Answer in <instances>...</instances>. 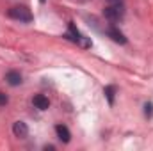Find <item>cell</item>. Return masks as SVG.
Instances as JSON below:
<instances>
[{"label":"cell","mask_w":153,"mask_h":151,"mask_svg":"<svg viewBox=\"0 0 153 151\" xmlns=\"http://www.w3.org/2000/svg\"><path fill=\"white\" fill-rule=\"evenodd\" d=\"M144 115H146V117H152L153 115V105L152 103H146V105H144Z\"/></svg>","instance_id":"30bf717a"},{"label":"cell","mask_w":153,"mask_h":151,"mask_svg":"<svg viewBox=\"0 0 153 151\" xmlns=\"http://www.w3.org/2000/svg\"><path fill=\"white\" fill-rule=\"evenodd\" d=\"M7 101H9V98H7V94H4V93L0 91V107H4V105H7Z\"/></svg>","instance_id":"8fae6325"},{"label":"cell","mask_w":153,"mask_h":151,"mask_svg":"<svg viewBox=\"0 0 153 151\" xmlns=\"http://www.w3.org/2000/svg\"><path fill=\"white\" fill-rule=\"evenodd\" d=\"M13 133H14V137H18V139H25V137L29 135V126H27L23 121H14V123H13Z\"/></svg>","instance_id":"277c9868"},{"label":"cell","mask_w":153,"mask_h":151,"mask_svg":"<svg viewBox=\"0 0 153 151\" xmlns=\"http://www.w3.org/2000/svg\"><path fill=\"white\" fill-rule=\"evenodd\" d=\"M32 103H34V107L39 109V110H46V109L50 107V100H48L45 94H36V96L32 98Z\"/></svg>","instance_id":"8992f818"},{"label":"cell","mask_w":153,"mask_h":151,"mask_svg":"<svg viewBox=\"0 0 153 151\" xmlns=\"http://www.w3.org/2000/svg\"><path fill=\"white\" fill-rule=\"evenodd\" d=\"M5 82L9 84V85H13V87H16V85H20L23 80H22V75H20V71H7V75H5Z\"/></svg>","instance_id":"52a82bcc"},{"label":"cell","mask_w":153,"mask_h":151,"mask_svg":"<svg viewBox=\"0 0 153 151\" xmlns=\"http://www.w3.org/2000/svg\"><path fill=\"white\" fill-rule=\"evenodd\" d=\"M7 16L20 21V23H30L32 21V13L25 7V5H14L7 11Z\"/></svg>","instance_id":"6da1fadb"},{"label":"cell","mask_w":153,"mask_h":151,"mask_svg":"<svg viewBox=\"0 0 153 151\" xmlns=\"http://www.w3.org/2000/svg\"><path fill=\"white\" fill-rule=\"evenodd\" d=\"M103 94H105L109 105H114V96H116V87L114 85H107V87L103 89Z\"/></svg>","instance_id":"9c48e42d"},{"label":"cell","mask_w":153,"mask_h":151,"mask_svg":"<svg viewBox=\"0 0 153 151\" xmlns=\"http://www.w3.org/2000/svg\"><path fill=\"white\" fill-rule=\"evenodd\" d=\"M103 16L109 20V21H119L123 16H125V9L121 4H111L109 7L103 9Z\"/></svg>","instance_id":"3957f363"},{"label":"cell","mask_w":153,"mask_h":151,"mask_svg":"<svg viewBox=\"0 0 153 151\" xmlns=\"http://www.w3.org/2000/svg\"><path fill=\"white\" fill-rule=\"evenodd\" d=\"M55 133H57L59 141L64 142V144H68L70 139H71V133H70V130H68L64 124H57V126H55Z\"/></svg>","instance_id":"5b68a950"},{"label":"cell","mask_w":153,"mask_h":151,"mask_svg":"<svg viewBox=\"0 0 153 151\" xmlns=\"http://www.w3.org/2000/svg\"><path fill=\"white\" fill-rule=\"evenodd\" d=\"M109 4H121V0H107Z\"/></svg>","instance_id":"7c38bea8"},{"label":"cell","mask_w":153,"mask_h":151,"mask_svg":"<svg viewBox=\"0 0 153 151\" xmlns=\"http://www.w3.org/2000/svg\"><path fill=\"white\" fill-rule=\"evenodd\" d=\"M39 2H41V4H45V2H46V0H39Z\"/></svg>","instance_id":"4fadbf2b"},{"label":"cell","mask_w":153,"mask_h":151,"mask_svg":"<svg viewBox=\"0 0 153 151\" xmlns=\"http://www.w3.org/2000/svg\"><path fill=\"white\" fill-rule=\"evenodd\" d=\"M66 38L70 39V41H73V43H76V44H80L82 48H89V46H91V39H87L85 36H82V34L75 29V25H73L71 21H70V25H68Z\"/></svg>","instance_id":"7a4b0ae2"},{"label":"cell","mask_w":153,"mask_h":151,"mask_svg":"<svg viewBox=\"0 0 153 151\" xmlns=\"http://www.w3.org/2000/svg\"><path fill=\"white\" fill-rule=\"evenodd\" d=\"M107 34L112 38V41L119 43V44H125V43H126V38L123 36V32H119L116 27H111V29H107Z\"/></svg>","instance_id":"ba28073f"}]
</instances>
